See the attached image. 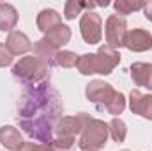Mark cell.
Instances as JSON below:
<instances>
[{
	"label": "cell",
	"mask_w": 152,
	"mask_h": 151,
	"mask_svg": "<svg viewBox=\"0 0 152 151\" xmlns=\"http://www.w3.org/2000/svg\"><path fill=\"white\" fill-rule=\"evenodd\" d=\"M64 110L58 93L53 89L50 76L39 84L27 85L18 103V119L42 121L55 124Z\"/></svg>",
	"instance_id": "1"
},
{
	"label": "cell",
	"mask_w": 152,
	"mask_h": 151,
	"mask_svg": "<svg viewBox=\"0 0 152 151\" xmlns=\"http://www.w3.org/2000/svg\"><path fill=\"white\" fill-rule=\"evenodd\" d=\"M120 64V53L118 50H115L108 44L99 46V50L96 53H85L80 55L76 68L81 75H110L113 73V70Z\"/></svg>",
	"instance_id": "2"
},
{
	"label": "cell",
	"mask_w": 152,
	"mask_h": 151,
	"mask_svg": "<svg viewBox=\"0 0 152 151\" xmlns=\"http://www.w3.org/2000/svg\"><path fill=\"white\" fill-rule=\"evenodd\" d=\"M48 71H50V66L44 64L42 61H39L37 57H34V55L21 57L12 66L14 78L20 80L25 85H34V84H39V82L46 80L48 78Z\"/></svg>",
	"instance_id": "3"
},
{
	"label": "cell",
	"mask_w": 152,
	"mask_h": 151,
	"mask_svg": "<svg viewBox=\"0 0 152 151\" xmlns=\"http://www.w3.org/2000/svg\"><path fill=\"white\" fill-rule=\"evenodd\" d=\"M110 135V128L104 121L101 119H92L81 132L78 148L81 151H99L101 148L106 146Z\"/></svg>",
	"instance_id": "4"
},
{
	"label": "cell",
	"mask_w": 152,
	"mask_h": 151,
	"mask_svg": "<svg viewBox=\"0 0 152 151\" xmlns=\"http://www.w3.org/2000/svg\"><path fill=\"white\" fill-rule=\"evenodd\" d=\"M92 121V117L87 112H80L76 115H64L55 123L53 133L55 137H71L76 139V135H81L83 128Z\"/></svg>",
	"instance_id": "5"
},
{
	"label": "cell",
	"mask_w": 152,
	"mask_h": 151,
	"mask_svg": "<svg viewBox=\"0 0 152 151\" xmlns=\"http://www.w3.org/2000/svg\"><path fill=\"white\" fill-rule=\"evenodd\" d=\"M80 32L87 44H97L103 39V20L94 11H85L80 18Z\"/></svg>",
	"instance_id": "6"
},
{
	"label": "cell",
	"mask_w": 152,
	"mask_h": 151,
	"mask_svg": "<svg viewBox=\"0 0 152 151\" xmlns=\"http://www.w3.org/2000/svg\"><path fill=\"white\" fill-rule=\"evenodd\" d=\"M126 36H127V21L122 16H118V14H110L106 18V23H104L106 44L117 50V48L124 46Z\"/></svg>",
	"instance_id": "7"
},
{
	"label": "cell",
	"mask_w": 152,
	"mask_h": 151,
	"mask_svg": "<svg viewBox=\"0 0 152 151\" xmlns=\"http://www.w3.org/2000/svg\"><path fill=\"white\" fill-rule=\"evenodd\" d=\"M115 89L104 80H92L85 87V96L90 103L97 107V110H104L106 103L113 98Z\"/></svg>",
	"instance_id": "8"
},
{
	"label": "cell",
	"mask_w": 152,
	"mask_h": 151,
	"mask_svg": "<svg viewBox=\"0 0 152 151\" xmlns=\"http://www.w3.org/2000/svg\"><path fill=\"white\" fill-rule=\"evenodd\" d=\"M20 123V128L34 141L39 144H51L55 135H53V128L55 124H50V123H42V121H23V119H18Z\"/></svg>",
	"instance_id": "9"
},
{
	"label": "cell",
	"mask_w": 152,
	"mask_h": 151,
	"mask_svg": "<svg viewBox=\"0 0 152 151\" xmlns=\"http://www.w3.org/2000/svg\"><path fill=\"white\" fill-rule=\"evenodd\" d=\"M124 46L131 52H147L152 48V34L145 29H133L127 30L126 36V43Z\"/></svg>",
	"instance_id": "10"
},
{
	"label": "cell",
	"mask_w": 152,
	"mask_h": 151,
	"mask_svg": "<svg viewBox=\"0 0 152 151\" xmlns=\"http://www.w3.org/2000/svg\"><path fill=\"white\" fill-rule=\"evenodd\" d=\"M129 109L133 114H138L152 121V94H143L138 89L129 93Z\"/></svg>",
	"instance_id": "11"
},
{
	"label": "cell",
	"mask_w": 152,
	"mask_h": 151,
	"mask_svg": "<svg viewBox=\"0 0 152 151\" xmlns=\"http://www.w3.org/2000/svg\"><path fill=\"white\" fill-rule=\"evenodd\" d=\"M5 46L9 48V52H11L12 55H23V53H27V52L32 48V41H30V38H28L25 32H21V30H12V32H9V36H7Z\"/></svg>",
	"instance_id": "12"
},
{
	"label": "cell",
	"mask_w": 152,
	"mask_h": 151,
	"mask_svg": "<svg viewBox=\"0 0 152 151\" xmlns=\"http://www.w3.org/2000/svg\"><path fill=\"white\" fill-rule=\"evenodd\" d=\"M131 78L138 87H147L152 91V64L151 62L131 64Z\"/></svg>",
	"instance_id": "13"
},
{
	"label": "cell",
	"mask_w": 152,
	"mask_h": 151,
	"mask_svg": "<svg viewBox=\"0 0 152 151\" xmlns=\"http://www.w3.org/2000/svg\"><path fill=\"white\" fill-rule=\"evenodd\" d=\"M0 144L9 151H18L20 146L23 144L20 130L14 126H9V124L0 126Z\"/></svg>",
	"instance_id": "14"
},
{
	"label": "cell",
	"mask_w": 152,
	"mask_h": 151,
	"mask_svg": "<svg viewBox=\"0 0 152 151\" xmlns=\"http://www.w3.org/2000/svg\"><path fill=\"white\" fill-rule=\"evenodd\" d=\"M36 23H37L39 30H41L42 34H46V32H50L51 29L62 25V18H60V14H58L55 9H42V11H39Z\"/></svg>",
	"instance_id": "15"
},
{
	"label": "cell",
	"mask_w": 152,
	"mask_h": 151,
	"mask_svg": "<svg viewBox=\"0 0 152 151\" xmlns=\"http://www.w3.org/2000/svg\"><path fill=\"white\" fill-rule=\"evenodd\" d=\"M18 25V11L12 4H0V30L2 32H12V29Z\"/></svg>",
	"instance_id": "16"
},
{
	"label": "cell",
	"mask_w": 152,
	"mask_h": 151,
	"mask_svg": "<svg viewBox=\"0 0 152 151\" xmlns=\"http://www.w3.org/2000/svg\"><path fill=\"white\" fill-rule=\"evenodd\" d=\"M44 39H46L53 48L60 50L62 46H66V44L71 41V29L62 23V25L51 29L50 32H46V34H44Z\"/></svg>",
	"instance_id": "17"
},
{
	"label": "cell",
	"mask_w": 152,
	"mask_h": 151,
	"mask_svg": "<svg viewBox=\"0 0 152 151\" xmlns=\"http://www.w3.org/2000/svg\"><path fill=\"white\" fill-rule=\"evenodd\" d=\"M57 48H53L46 39H39L34 43V57H37L39 61H42L44 64H48L50 68L55 66V55H57Z\"/></svg>",
	"instance_id": "18"
},
{
	"label": "cell",
	"mask_w": 152,
	"mask_h": 151,
	"mask_svg": "<svg viewBox=\"0 0 152 151\" xmlns=\"http://www.w3.org/2000/svg\"><path fill=\"white\" fill-rule=\"evenodd\" d=\"M96 5H97V4H94V2L67 0L66 5H64V18H66V20H75L76 16L83 14V9H87V13H88V11H92Z\"/></svg>",
	"instance_id": "19"
},
{
	"label": "cell",
	"mask_w": 152,
	"mask_h": 151,
	"mask_svg": "<svg viewBox=\"0 0 152 151\" xmlns=\"http://www.w3.org/2000/svg\"><path fill=\"white\" fill-rule=\"evenodd\" d=\"M145 4L147 2H143V0H117L113 4V7L117 11V14L124 18V16H127L131 13H136V11L143 9Z\"/></svg>",
	"instance_id": "20"
},
{
	"label": "cell",
	"mask_w": 152,
	"mask_h": 151,
	"mask_svg": "<svg viewBox=\"0 0 152 151\" xmlns=\"http://www.w3.org/2000/svg\"><path fill=\"white\" fill-rule=\"evenodd\" d=\"M108 128H110V135H112V139H113L115 142H124L126 141V137H127V126H126V123L120 117H113L110 121Z\"/></svg>",
	"instance_id": "21"
},
{
	"label": "cell",
	"mask_w": 152,
	"mask_h": 151,
	"mask_svg": "<svg viewBox=\"0 0 152 151\" xmlns=\"http://www.w3.org/2000/svg\"><path fill=\"white\" fill-rule=\"evenodd\" d=\"M78 59H80V55H76L75 52H71V50H58L57 55H55V66H60V68H75Z\"/></svg>",
	"instance_id": "22"
},
{
	"label": "cell",
	"mask_w": 152,
	"mask_h": 151,
	"mask_svg": "<svg viewBox=\"0 0 152 151\" xmlns=\"http://www.w3.org/2000/svg\"><path fill=\"white\" fill-rule=\"evenodd\" d=\"M124 109H126V96H124L122 93H117V91H115L113 98L106 103L104 110H106L108 114H112L113 117H117L118 114L124 112Z\"/></svg>",
	"instance_id": "23"
},
{
	"label": "cell",
	"mask_w": 152,
	"mask_h": 151,
	"mask_svg": "<svg viewBox=\"0 0 152 151\" xmlns=\"http://www.w3.org/2000/svg\"><path fill=\"white\" fill-rule=\"evenodd\" d=\"M76 144V139L71 137H55L53 142H51V148L55 151H73Z\"/></svg>",
	"instance_id": "24"
},
{
	"label": "cell",
	"mask_w": 152,
	"mask_h": 151,
	"mask_svg": "<svg viewBox=\"0 0 152 151\" xmlns=\"http://www.w3.org/2000/svg\"><path fill=\"white\" fill-rule=\"evenodd\" d=\"M18 151H55V150L51 148V144H39V142L28 141V142H23Z\"/></svg>",
	"instance_id": "25"
},
{
	"label": "cell",
	"mask_w": 152,
	"mask_h": 151,
	"mask_svg": "<svg viewBox=\"0 0 152 151\" xmlns=\"http://www.w3.org/2000/svg\"><path fill=\"white\" fill-rule=\"evenodd\" d=\"M12 61H14V55L9 52V48L5 46V43H0V68L11 66Z\"/></svg>",
	"instance_id": "26"
},
{
	"label": "cell",
	"mask_w": 152,
	"mask_h": 151,
	"mask_svg": "<svg viewBox=\"0 0 152 151\" xmlns=\"http://www.w3.org/2000/svg\"><path fill=\"white\" fill-rule=\"evenodd\" d=\"M142 11H143V16H145V18H147L149 21H152V0L145 4V7H143Z\"/></svg>",
	"instance_id": "27"
},
{
	"label": "cell",
	"mask_w": 152,
	"mask_h": 151,
	"mask_svg": "<svg viewBox=\"0 0 152 151\" xmlns=\"http://www.w3.org/2000/svg\"><path fill=\"white\" fill-rule=\"evenodd\" d=\"M122 151H129V150H122Z\"/></svg>",
	"instance_id": "28"
}]
</instances>
